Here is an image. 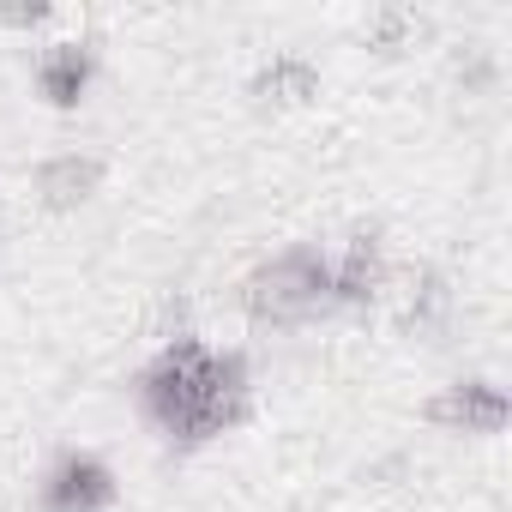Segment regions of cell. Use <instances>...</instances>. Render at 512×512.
<instances>
[{
  "instance_id": "1",
  "label": "cell",
  "mask_w": 512,
  "mask_h": 512,
  "mask_svg": "<svg viewBox=\"0 0 512 512\" xmlns=\"http://www.w3.org/2000/svg\"><path fill=\"white\" fill-rule=\"evenodd\" d=\"M133 404L169 452H199L253 416V368L241 350L181 332L133 374Z\"/></svg>"
},
{
  "instance_id": "2",
  "label": "cell",
  "mask_w": 512,
  "mask_h": 512,
  "mask_svg": "<svg viewBox=\"0 0 512 512\" xmlns=\"http://www.w3.org/2000/svg\"><path fill=\"white\" fill-rule=\"evenodd\" d=\"M241 314L260 332H290L338 314V272L320 241H296L241 278Z\"/></svg>"
},
{
  "instance_id": "3",
  "label": "cell",
  "mask_w": 512,
  "mask_h": 512,
  "mask_svg": "<svg viewBox=\"0 0 512 512\" xmlns=\"http://www.w3.org/2000/svg\"><path fill=\"white\" fill-rule=\"evenodd\" d=\"M121 482L97 452H61L37 476V506L31 512H115Z\"/></svg>"
},
{
  "instance_id": "4",
  "label": "cell",
  "mask_w": 512,
  "mask_h": 512,
  "mask_svg": "<svg viewBox=\"0 0 512 512\" xmlns=\"http://www.w3.org/2000/svg\"><path fill=\"white\" fill-rule=\"evenodd\" d=\"M97 61H103V43L97 37H61L49 43L37 61H31V85L49 109H79L91 79H97Z\"/></svg>"
},
{
  "instance_id": "5",
  "label": "cell",
  "mask_w": 512,
  "mask_h": 512,
  "mask_svg": "<svg viewBox=\"0 0 512 512\" xmlns=\"http://www.w3.org/2000/svg\"><path fill=\"white\" fill-rule=\"evenodd\" d=\"M422 416L440 434H500L506 416H512V404H506V392L494 380H452V386H440L428 398Z\"/></svg>"
},
{
  "instance_id": "6",
  "label": "cell",
  "mask_w": 512,
  "mask_h": 512,
  "mask_svg": "<svg viewBox=\"0 0 512 512\" xmlns=\"http://www.w3.org/2000/svg\"><path fill=\"white\" fill-rule=\"evenodd\" d=\"M332 272H338V314L344 308H374L386 290V247L380 229H356L344 241V253H332Z\"/></svg>"
},
{
  "instance_id": "7",
  "label": "cell",
  "mask_w": 512,
  "mask_h": 512,
  "mask_svg": "<svg viewBox=\"0 0 512 512\" xmlns=\"http://www.w3.org/2000/svg\"><path fill=\"white\" fill-rule=\"evenodd\" d=\"M31 187H37V199L49 211H79L103 187V157H91V151H55V157L37 163Z\"/></svg>"
},
{
  "instance_id": "8",
  "label": "cell",
  "mask_w": 512,
  "mask_h": 512,
  "mask_svg": "<svg viewBox=\"0 0 512 512\" xmlns=\"http://www.w3.org/2000/svg\"><path fill=\"white\" fill-rule=\"evenodd\" d=\"M253 103L260 109H290V103H308V97H320V73H314V61L308 55H278L272 67H260L253 73Z\"/></svg>"
},
{
  "instance_id": "9",
  "label": "cell",
  "mask_w": 512,
  "mask_h": 512,
  "mask_svg": "<svg viewBox=\"0 0 512 512\" xmlns=\"http://www.w3.org/2000/svg\"><path fill=\"white\" fill-rule=\"evenodd\" d=\"M446 308H452V290H446V278H440V272H416V290H410L404 326H410V332H440Z\"/></svg>"
}]
</instances>
